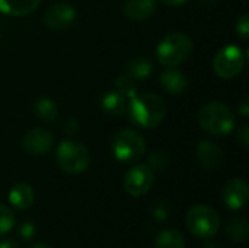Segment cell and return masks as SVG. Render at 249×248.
Returning <instances> with one entry per match:
<instances>
[{"instance_id":"7a4b0ae2","label":"cell","mask_w":249,"mask_h":248,"mask_svg":"<svg viewBox=\"0 0 249 248\" xmlns=\"http://www.w3.org/2000/svg\"><path fill=\"white\" fill-rule=\"evenodd\" d=\"M198 123L209 134L226 136L235 129V115L226 104L212 101L201 107L198 113Z\"/></svg>"},{"instance_id":"d590c367","label":"cell","mask_w":249,"mask_h":248,"mask_svg":"<svg viewBox=\"0 0 249 248\" xmlns=\"http://www.w3.org/2000/svg\"><path fill=\"white\" fill-rule=\"evenodd\" d=\"M206 248H220V247H219L217 244H209Z\"/></svg>"},{"instance_id":"1f68e13d","label":"cell","mask_w":249,"mask_h":248,"mask_svg":"<svg viewBox=\"0 0 249 248\" xmlns=\"http://www.w3.org/2000/svg\"><path fill=\"white\" fill-rule=\"evenodd\" d=\"M168 6H182L187 3V0H162Z\"/></svg>"},{"instance_id":"83f0119b","label":"cell","mask_w":249,"mask_h":248,"mask_svg":"<svg viewBox=\"0 0 249 248\" xmlns=\"http://www.w3.org/2000/svg\"><path fill=\"white\" fill-rule=\"evenodd\" d=\"M63 129L67 134H74L79 132V123L74 118H67L63 124Z\"/></svg>"},{"instance_id":"5bb4252c","label":"cell","mask_w":249,"mask_h":248,"mask_svg":"<svg viewBox=\"0 0 249 248\" xmlns=\"http://www.w3.org/2000/svg\"><path fill=\"white\" fill-rule=\"evenodd\" d=\"M160 85L165 92H168L171 95H181L188 86V79L181 70L171 67V69L162 72Z\"/></svg>"},{"instance_id":"ba28073f","label":"cell","mask_w":249,"mask_h":248,"mask_svg":"<svg viewBox=\"0 0 249 248\" xmlns=\"http://www.w3.org/2000/svg\"><path fill=\"white\" fill-rule=\"evenodd\" d=\"M155 184V174L147 165H136L124 177V189L133 197L144 196Z\"/></svg>"},{"instance_id":"f546056e","label":"cell","mask_w":249,"mask_h":248,"mask_svg":"<svg viewBox=\"0 0 249 248\" xmlns=\"http://www.w3.org/2000/svg\"><path fill=\"white\" fill-rule=\"evenodd\" d=\"M239 113L244 115V117H248L249 115V99L248 96H245L241 104H239Z\"/></svg>"},{"instance_id":"5b68a950","label":"cell","mask_w":249,"mask_h":248,"mask_svg":"<svg viewBox=\"0 0 249 248\" xmlns=\"http://www.w3.org/2000/svg\"><path fill=\"white\" fill-rule=\"evenodd\" d=\"M57 164L67 174H80L88 170L90 162L89 151L85 145L74 140H64L57 148Z\"/></svg>"},{"instance_id":"4316f807","label":"cell","mask_w":249,"mask_h":248,"mask_svg":"<svg viewBox=\"0 0 249 248\" xmlns=\"http://www.w3.org/2000/svg\"><path fill=\"white\" fill-rule=\"evenodd\" d=\"M238 140L241 142V145L248 149L249 148V126L244 124L239 130H238Z\"/></svg>"},{"instance_id":"4dcf8cb0","label":"cell","mask_w":249,"mask_h":248,"mask_svg":"<svg viewBox=\"0 0 249 248\" xmlns=\"http://www.w3.org/2000/svg\"><path fill=\"white\" fill-rule=\"evenodd\" d=\"M0 248H20V246L13 240H4L0 241Z\"/></svg>"},{"instance_id":"e575fe53","label":"cell","mask_w":249,"mask_h":248,"mask_svg":"<svg viewBox=\"0 0 249 248\" xmlns=\"http://www.w3.org/2000/svg\"><path fill=\"white\" fill-rule=\"evenodd\" d=\"M3 34H4V26H3V23L0 22V38L3 37Z\"/></svg>"},{"instance_id":"ac0fdd59","label":"cell","mask_w":249,"mask_h":248,"mask_svg":"<svg viewBox=\"0 0 249 248\" xmlns=\"http://www.w3.org/2000/svg\"><path fill=\"white\" fill-rule=\"evenodd\" d=\"M125 75L134 80H142L150 76L153 66L147 57H133L125 63Z\"/></svg>"},{"instance_id":"30bf717a","label":"cell","mask_w":249,"mask_h":248,"mask_svg":"<svg viewBox=\"0 0 249 248\" xmlns=\"http://www.w3.org/2000/svg\"><path fill=\"white\" fill-rule=\"evenodd\" d=\"M54 143V136L51 132L42 127H35L25 133L22 139V148L28 155L38 156L45 155Z\"/></svg>"},{"instance_id":"52a82bcc","label":"cell","mask_w":249,"mask_h":248,"mask_svg":"<svg viewBox=\"0 0 249 248\" xmlns=\"http://www.w3.org/2000/svg\"><path fill=\"white\" fill-rule=\"evenodd\" d=\"M245 54L238 45H225L222 47L213 60L214 73L222 79H233L244 70Z\"/></svg>"},{"instance_id":"9a60e30c","label":"cell","mask_w":249,"mask_h":248,"mask_svg":"<svg viewBox=\"0 0 249 248\" xmlns=\"http://www.w3.org/2000/svg\"><path fill=\"white\" fill-rule=\"evenodd\" d=\"M41 0H0V12L7 16H26L36 10Z\"/></svg>"},{"instance_id":"7402d4cb","label":"cell","mask_w":249,"mask_h":248,"mask_svg":"<svg viewBox=\"0 0 249 248\" xmlns=\"http://www.w3.org/2000/svg\"><path fill=\"white\" fill-rule=\"evenodd\" d=\"M115 91L120 92L121 95H124L125 98H134L137 95V83L134 79H131L130 76L127 75H123V76H118L115 79Z\"/></svg>"},{"instance_id":"f1b7e54d","label":"cell","mask_w":249,"mask_h":248,"mask_svg":"<svg viewBox=\"0 0 249 248\" xmlns=\"http://www.w3.org/2000/svg\"><path fill=\"white\" fill-rule=\"evenodd\" d=\"M20 235L23 237V238H31L32 235H34V232H35V228L32 227V224H29V222H25L22 227H20Z\"/></svg>"},{"instance_id":"603a6c76","label":"cell","mask_w":249,"mask_h":248,"mask_svg":"<svg viewBox=\"0 0 249 248\" xmlns=\"http://www.w3.org/2000/svg\"><path fill=\"white\" fill-rule=\"evenodd\" d=\"M169 164V156L165 151H155L147 158V167L152 171H163Z\"/></svg>"},{"instance_id":"484cf974","label":"cell","mask_w":249,"mask_h":248,"mask_svg":"<svg viewBox=\"0 0 249 248\" xmlns=\"http://www.w3.org/2000/svg\"><path fill=\"white\" fill-rule=\"evenodd\" d=\"M236 32L239 34V37H241L242 39H248V35H249L248 13H244V15L238 19V22H236Z\"/></svg>"},{"instance_id":"8fae6325","label":"cell","mask_w":249,"mask_h":248,"mask_svg":"<svg viewBox=\"0 0 249 248\" xmlns=\"http://www.w3.org/2000/svg\"><path fill=\"white\" fill-rule=\"evenodd\" d=\"M248 183L244 178H232L223 187V200L232 210L242 209L248 202Z\"/></svg>"},{"instance_id":"cb8c5ba5","label":"cell","mask_w":249,"mask_h":248,"mask_svg":"<svg viewBox=\"0 0 249 248\" xmlns=\"http://www.w3.org/2000/svg\"><path fill=\"white\" fill-rule=\"evenodd\" d=\"M15 225V213L12 209L0 203V235L9 232Z\"/></svg>"},{"instance_id":"7c38bea8","label":"cell","mask_w":249,"mask_h":248,"mask_svg":"<svg viewBox=\"0 0 249 248\" xmlns=\"http://www.w3.org/2000/svg\"><path fill=\"white\" fill-rule=\"evenodd\" d=\"M196 158L204 170L214 171L223 162V151L212 140H201L197 145Z\"/></svg>"},{"instance_id":"44dd1931","label":"cell","mask_w":249,"mask_h":248,"mask_svg":"<svg viewBox=\"0 0 249 248\" xmlns=\"http://www.w3.org/2000/svg\"><path fill=\"white\" fill-rule=\"evenodd\" d=\"M34 113L42 121H54L58 115V107L51 98H38L34 104Z\"/></svg>"},{"instance_id":"ffe728a7","label":"cell","mask_w":249,"mask_h":248,"mask_svg":"<svg viewBox=\"0 0 249 248\" xmlns=\"http://www.w3.org/2000/svg\"><path fill=\"white\" fill-rule=\"evenodd\" d=\"M155 248H185V240L177 229H165L155 238Z\"/></svg>"},{"instance_id":"8992f818","label":"cell","mask_w":249,"mask_h":248,"mask_svg":"<svg viewBox=\"0 0 249 248\" xmlns=\"http://www.w3.org/2000/svg\"><path fill=\"white\" fill-rule=\"evenodd\" d=\"M187 227L198 238H210L220 228L219 213L207 205L193 206L187 213Z\"/></svg>"},{"instance_id":"e0dca14e","label":"cell","mask_w":249,"mask_h":248,"mask_svg":"<svg viewBox=\"0 0 249 248\" xmlns=\"http://www.w3.org/2000/svg\"><path fill=\"white\" fill-rule=\"evenodd\" d=\"M101 107L107 114L118 117L127 113V98L117 91L108 92L102 96Z\"/></svg>"},{"instance_id":"836d02e7","label":"cell","mask_w":249,"mask_h":248,"mask_svg":"<svg viewBox=\"0 0 249 248\" xmlns=\"http://www.w3.org/2000/svg\"><path fill=\"white\" fill-rule=\"evenodd\" d=\"M31 248H51L50 246H47V244H42V243H38V244H34Z\"/></svg>"},{"instance_id":"3957f363","label":"cell","mask_w":249,"mask_h":248,"mask_svg":"<svg viewBox=\"0 0 249 248\" xmlns=\"http://www.w3.org/2000/svg\"><path fill=\"white\" fill-rule=\"evenodd\" d=\"M193 39L182 32H174L166 35L158 45L156 57L160 64L168 67H177L188 60L193 53Z\"/></svg>"},{"instance_id":"2e32d148","label":"cell","mask_w":249,"mask_h":248,"mask_svg":"<svg viewBox=\"0 0 249 248\" xmlns=\"http://www.w3.org/2000/svg\"><path fill=\"white\" fill-rule=\"evenodd\" d=\"M34 190L29 184L26 183H18L12 187L9 193V200L10 203L18 208V209H28L34 203Z\"/></svg>"},{"instance_id":"d6a6232c","label":"cell","mask_w":249,"mask_h":248,"mask_svg":"<svg viewBox=\"0 0 249 248\" xmlns=\"http://www.w3.org/2000/svg\"><path fill=\"white\" fill-rule=\"evenodd\" d=\"M198 1L204 6H214L217 3V0H198Z\"/></svg>"},{"instance_id":"4fadbf2b","label":"cell","mask_w":249,"mask_h":248,"mask_svg":"<svg viewBox=\"0 0 249 248\" xmlns=\"http://www.w3.org/2000/svg\"><path fill=\"white\" fill-rule=\"evenodd\" d=\"M123 12L130 20H146L156 12V0H124Z\"/></svg>"},{"instance_id":"6da1fadb","label":"cell","mask_w":249,"mask_h":248,"mask_svg":"<svg viewBox=\"0 0 249 248\" xmlns=\"http://www.w3.org/2000/svg\"><path fill=\"white\" fill-rule=\"evenodd\" d=\"M127 114L136 126L153 129L163 121L166 115V104L155 94L136 95L127 105Z\"/></svg>"},{"instance_id":"d4e9b609","label":"cell","mask_w":249,"mask_h":248,"mask_svg":"<svg viewBox=\"0 0 249 248\" xmlns=\"http://www.w3.org/2000/svg\"><path fill=\"white\" fill-rule=\"evenodd\" d=\"M152 212H153L155 219H158V221L163 222V221H166V219L169 218V205L162 203V202L155 203V205H153V210H152Z\"/></svg>"},{"instance_id":"d6986e66","label":"cell","mask_w":249,"mask_h":248,"mask_svg":"<svg viewBox=\"0 0 249 248\" xmlns=\"http://www.w3.org/2000/svg\"><path fill=\"white\" fill-rule=\"evenodd\" d=\"M226 234L235 243H245L248 238V221L244 216H233L226 224Z\"/></svg>"},{"instance_id":"9c48e42d","label":"cell","mask_w":249,"mask_h":248,"mask_svg":"<svg viewBox=\"0 0 249 248\" xmlns=\"http://www.w3.org/2000/svg\"><path fill=\"white\" fill-rule=\"evenodd\" d=\"M76 19V9L67 1H57L44 12V25L53 31H63L69 28Z\"/></svg>"},{"instance_id":"277c9868","label":"cell","mask_w":249,"mask_h":248,"mask_svg":"<svg viewBox=\"0 0 249 248\" xmlns=\"http://www.w3.org/2000/svg\"><path fill=\"white\" fill-rule=\"evenodd\" d=\"M111 151L120 162H134L140 159L146 151L144 139L131 129L118 130L111 140Z\"/></svg>"}]
</instances>
